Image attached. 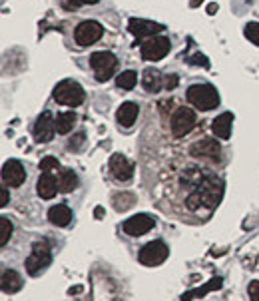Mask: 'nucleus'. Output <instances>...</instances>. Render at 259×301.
Returning a JSON list of instances; mask_svg holds the SVG:
<instances>
[{"mask_svg":"<svg viewBox=\"0 0 259 301\" xmlns=\"http://www.w3.org/2000/svg\"><path fill=\"white\" fill-rule=\"evenodd\" d=\"M187 100L198 110H213L219 106V94L211 84H193L187 88Z\"/></svg>","mask_w":259,"mask_h":301,"instance_id":"f257e3e1","label":"nucleus"},{"mask_svg":"<svg viewBox=\"0 0 259 301\" xmlns=\"http://www.w3.org/2000/svg\"><path fill=\"white\" fill-rule=\"evenodd\" d=\"M52 96L62 106H80L84 102V98H86L84 88L78 82H74V80H62V82H58L56 88H54V92H52Z\"/></svg>","mask_w":259,"mask_h":301,"instance_id":"f03ea898","label":"nucleus"},{"mask_svg":"<svg viewBox=\"0 0 259 301\" xmlns=\"http://www.w3.org/2000/svg\"><path fill=\"white\" fill-rule=\"evenodd\" d=\"M90 66L94 68L96 72V80L98 82H108L114 72H116V66H118V58L112 54V52H94L90 56Z\"/></svg>","mask_w":259,"mask_h":301,"instance_id":"7ed1b4c3","label":"nucleus"},{"mask_svg":"<svg viewBox=\"0 0 259 301\" xmlns=\"http://www.w3.org/2000/svg\"><path fill=\"white\" fill-rule=\"evenodd\" d=\"M50 246L46 242H36L32 246V253L26 259V272L30 275H38L48 263H50Z\"/></svg>","mask_w":259,"mask_h":301,"instance_id":"20e7f679","label":"nucleus"},{"mask_svg":"<svg viewBox=\"0 0 259 301\" xmlns=\"http://www.w3.org/2000/svg\"><path fill=\"white\" fill-rule=\"evenodd\" d=\"M172 44L166 36H150L146 42H142V58L148 62H159L170 52Z\"/></svg>","mask_w":259,"mask_h":301,"instance_id":"39448f33","label":"nucleus"},{"mask_svg":"<svg viewBox=\"0 0 259 301\" xmlns=\"http://www.w3.org/2000/svg\"><path fill=\"white\" fill-rule=\"evenodd\" d=\"M170 255V249L164 242H150L140 249V263L142 265H148V267H154V265H159L168 259Z\"/></svg>","mask_w":259,"mask_h":301,"instance_id":"423d86ee","label":"nucleus"},{"mask_svg":"<svg viewBox=\"0 0 259 301\" xmlns=\"http://www.w3.org/2000/svg\"><path fill=\"white\" fill-rule=\"evenodd\" d=\"M104 34V28L100 22L96 20H84L80 22L74 30V40L78 42V46H90L96 44Z\"/></svg>","mask_w":259,"mask_h":301,"instance_id":"0eeeda50","label":"nucleus"},{"mask_svg":"<svg viewBox=\"0 0 259 301\" xmlns=\"http://www.w3.org/2000/svg\"><path fill=\"white\" fill-rule=\"evenodd\" d=\"M198 190H200V193H202V202H204V206L209 208V210L217 208L219 202H221V197H223V184H221L219 180H215V178L204 180L202 186H200Z\"/></svg>","mask_w":259,"mask_h":301,"instance_id":"6e6552de","label":"nucleus"},{"mask_svg":"<svg viewBox=\"0 0 259 301\" xmlns=\"http://www.w3.org/2000/svg\"><path fill=\"white\" fill-rule=\"evenodd\" d=\"M189 154L196 156V158L209 160V162H219V158H221V146H219L217 140L206 138V140L196 142V144L189 148Z\"/></svg>","mask_w":259,"mask_h":301,"instance_id":"1a4fd4ad","label":"nucleus"},{"mask_svg":"<svg viewBox=\"0 0 259 301\" xmlns=\"http://www.w3.org/2000/svg\"><path fill=\"white\" fill-rule=\"evenodd\" d=\"M193 126H196V114H193V110L191 108H180L176 114H174V118H172V134L176 138H181L185 136V134H189L191 130H193Z\"/></svg>","mask_w":259,"mask_h":301,"instance_id":"9d476101","label":"nucleus"},{"mask_svg":"<svg viewBox=\"0 0 259 301\" xmlns=\"http://www.w3.org/2000/svg\"><path fill=\"white\" fill-rule=\"evenodd\" d=\"M155 221L152 216L148 214H138L134 218H130L124 221V233H128L132 238H140L144 233H148L150 229H154Z\"/></svg>","mask_w":259,"mask_h":301,"instance_id":"9b49d317","label":"nucleus"},{"mask_svg":"<svg viewBox=\"0 0 259 301\" xmlns=\"http://www.w3.org/2000/svg\"><path fill=\"white\" fill-rule=\"evenodd\" d=\"M24 180H26V172L20 162L8 160L6 164L2 165V182H4V186L18 188V186L24 184Z\"/></svg>","mask_w":259,"mask_h":301,"instance_id":"f8f14e48","label":"nucleus"},{"mask_svg":"<svg viewBox=\"0 0 259 301\" xmlns=\"http://www.w3.org/2000/svg\"><path fill=\"white\" fill-rule=\"evenodd\" d=\"M128 30L136 38H150V36L159 34L164 26L157 22H152V20H144V18H130Z\"/></svg>","mask_w":259,"mask_h":301,"instance_id":"ddd939ff","label":"nucleus"},{"mask_svg":"<svg viewBox=\"0 0 259 301\" xmlns=\"http://www.w3.org/2000/svg\"><path fill=\"white\" fill-rule=\"evenodd\" d=\"M56 132V118H52L50 112H44L38 116L36 124H34V136L38 142H50Z\"/></svg>","mask_w":259,"mask_h":301,"instance_id":"4468645a","label":"nucleus"},{"mask_svg":"<svg viewBox=\"0 0 259 301\" xmlns=\"http://www.w3.org/2000/svg\"><path fill=\"white\" fill-rule=\"evenodd\" d=\"M110 172L118 182H128L130 178L134 176V165L130 164L122 154H114L110 158Z\"/></svg>","mask_w":259,"mask_h":301,"instance_id":"2eb2a0df","label":"nucleus"},{"mask_svg":"<svg viewBox=\"0 0 259 301\" xmlns=\"http://www.w3.org/2000/svg\"><path fill=\"white\" fill-rule=\"evenodd\" d=\"M36 192H38V195L42 199H52L56 195V192H60L58 190V182H56V178L52 176L50 172H42L40 174V178L36 182Z\"/></svg>","mask_w":259,"mask_h":301,"instance_id":"dca6fc26","label":"nucleus"},{"mask_svg":"<svg viewBox=\"0 0 259 301\" xmlns=\"http://www.w3.org/2000/svg\"><path fill=\"white\" fill-rule=\"evenodd\" d=\"M232 124H233V114L232 112H223L217 118H213L211 122V132L221 140H228L232 136Z\"/></svg>","mask_w":259,"mask_h":301,"instance_id":"f3484780","label":"nucleus"},{"mask_svg":"<svg viewBox=\"0 0 259 301\" xmlns=\"http://www.w3.org/2000/svg\"><path fill=\"white\" fill-rule=\"evenodd\" d=\"M48 219H50V223L58 225V227H66L72 221V212L68 206L58 204V206H52L48 210Z\"/></svg>","mask_w":259,"mask_h":301,"instance_id":"a211bd4d","label":"nucleus"},{"mask_svg":"<svg viewBox=\"0 0 259 301\" xmlns=\"http://www.w3.org/2000/svg\"><path fill=\"white\" fill-rule=\"evenodd\" d=\"M138 104H134V102H124L118 112H116V120H118V124L120 126H124V128H130L134 122H136V118H138Z\"/></svg>","mask_w":259,"mask_h":301,"instance_id":"6ab92c4d","label":"nucleus"},{"mask_svg":"<svg viewBox=\"0 0 259 301\" xmlns=\"http://www.w3.org/2000/svg\"><path fill=\"white\" fill-rule=\"evenodd\" d=\"M0 287H2L4 293H16V291L22 289V277L14 270H4L2 279H0Z\"/></svg>","mask_w":259,"mask_h":301,"instance_id":"aec40b11","label":"nucleus"},{"mask_svg":"<svg viewBox=\"0 0 259 301\" xmlns=\"http://www.w3.org/2000/svg\"><path fill=\"white\" fill-rule=\"evenodd\" d=\"M78 188V176L74 170H60L58 174V190L62 193H70Z\"/></svg>","mask_w":259,"mask_h":301,"instance_id":"412c9836","label":"nucleus"},{"mask_svg":"<svg viewBox=\"0 0 259 301\" xmlns=\"http://www.w3.org/2000/svg\"><path fill=\"white\" fill-rule=\"evenodd\" d=\"M142 84H144V88L148 90V92H159L161 90V86H164V78H161V74L154 70V68H148V70H144V76H142Z\"/></svg>","mask_w":259,"mask_h":301,"instance_id":"4be33fe9","label":"nucleus"},{"mask_svg":"<svg viewBox=\"0 0 259 301\" xmlns=\"http://www.w3.org/2000/svg\"><path fill=\"white\" fill-rule=\"evenodd\" d=\"M219 287H221V277H213L211 281H207L204 287H198V289H193V291H187V293H183L180 299H181V301L200 299V297H204V295H207L209 291H213V289H219Z\"/></svg>","mask_w":259,"mask_h":301,"instance_id":"5701e85b","label":"nucleus"},{"mask_svg":"<svg viewBox=\"0 0 259 301\" xmlns=\"http://www.w3.org/2000/svg\"><path fill=\"white\" fill-rule=\"evenodd\" d=\"M76 124V114L74 112H62L56 116V132L58 134H68Z\"/></svg>","mask_w":259,"mask_h":301,"instance_id":"b1692460","label":"nucleus"},{"mask_svg":"<svg viewBox=\"0 0 259 301\" xmlns=\"http://www.w3.org/2000/svg\"><path fill=\"white\" fill-rule=\"evenodd\" d=\"M112 202H114L116 212H128L130 208L136 204V195L130 192H118V193H114Z\"/></svg>","mask_w":259,"mask_h":301,"instance_id":"393cba45","label":"nucleus"},{"mask_svg":"<svg viewBox=\"0 0 259 301\" xmlns=\"http://www.w3.org/2000/svg\"><path fill=\"white\" fill-rule=\"evenodd\" d=\"M136 82H138V74L134 70H126V72L118 74V78H116L118 88H122V90H132L136 86Z\"/></svg>","mask_w":259,"mask_h":301,"instance_id":"a878e982","label":"nucleus"},{"mask_svg":"<svg viewBox=\"0 0 259 301\" xmlns=\"http://www.w3.org/2000/svg\"><path fill=\"white\" fill-rule=\"evenodd\" d=\"M10 236H12V223H10L8 218L2 216V218H0V247H4L8 244Z\"/></svg>","mask_w":259,"mask_h":301,"instance_id":"bb28decb","label":"nucleus"},{"mask_svg":"<svg viewBox=\"0 0 259 301\" xmlns=\"http://www.w3.org/2000/svg\"><path fill=\"white\" fill-rule=\"evenodd\" d=\"M243 34H245V38L249 42H253L255 46H259V22H249L245 26V30H243Z\"/></svg>","mask_w":259,"mask_h":301,"instance_id":"cd10ccee","label":"nucleus"},{"mask_svg":"<svg viewBox=\"0 0 259 301\" xmlns=\"http://www.w3.org/2000/svg\"><path fill=\"white\" fill-rule=\"evenodd\" d=\"M38 168H40V172H50V170H58L60 162L54 156H46V158H42V162H40Z\"/></svg>","mask_w":259,"mask_h":301,"instance_id":"c85d7f7f","label":"nucleus"},{"mask_svg":"<svg viewBox=\"0 0 259 301\" xmlns=\"http://www.w3.org/2000/svg\"><path fill=\"white\" fill-rule=\"evenodd\" d=\"M202 204H204V202H202V193H200V190H196L193 193H189V197H187V208H189V210H198Z\"/></svg>","mask_w":259,"mask_h":301,"instance_id":"c756f323","label":"nucleus"},{"mask_svg":"<svg viewBox=\"0 0 259 301\" xmlns=\"http://www.w3.org/2000/svg\"><path fill=\"white\" fill-rule=\"evenodd\" d=\"M189 64H193V66H204V68H209V60H207L204 54H193L189 60H187Z\"/></svg>","mask_w":259,"mask_h":301,"instance_id":"7c9ffc66","label":"nucleus"},{"mask_svg":"<svg viewBox=\"0 0 259 301\" xmlns=\"http://www.w3.org/2000/svg\"><path fill=\"white\" fill-rule=\"evenodd\" d=\"M178 82H180V78H178L176 74H168V76L164 78V88H166V90H174V88L178 86Z\"/></svg>","mask_w":259,"mask_h":301,"instance_id":"2f4dec72","label":"nucleus"},{"mask_svg":"<svg viewBox=\"0 0 259 301\" xmlns=\"http://www.w3.org/2000/svg\"><path fill=\"white\" fill-rule=\"evenodd\" d=\"M249 299L259 301V281H251L249 283Z\"/></svg>","mask_w":259,"mask_h":301,"instance_id":"473e14b6","label":"nucleus"},{"mask_svg":"<svg viewBox=\"0 0 259 301\" xmlns=\"http://www.w3.org/2000/svg\"><path fill=\"white\" fill-rule=\"evenodd\" d=\"M82 144H84V134H82V132H80V134H76V136L70 140V148H72V150H78Z\"/></svg>","mask_w":259,"mask_h":301,"instance_id":"72a5a7b5","label":"nucleus"},{"mask_svg":"<svg viewBox=\"0 0 259 301\" xmlns=\"http://www.w3.org/2000/svg\"><path fill=\"white\" fill-rule=\"evenodd\" d=\"M66 2H68V6L78 8V6H82V4H96L98 0H66Z\"/></svg>","mask_w":259,"mask_h":301,"instance_id":"f704fd0d","label":"nucleus"},{"mask_svg":"<svg viewBox=\"0 0 259 301\" xmlns=\"http://www.w3.org/2000/svg\"><path fill=\"white\" fill-rule=\"evenodd\" d=\"M8 204V192H6V188H0V206L4 208Z\"/></svg>","mask_w":259,"mask_h":301,"instance_id":"c9c22d12","label":"nucleus"},{"mask_svg":"<svg viewBox=\"0 0 259 301\" xmlns=\"http://www.w3.org/2000/svg\"><path fill=\"white\" fill-rule=\"evenodd\" d=\"M215 12H217V4H213V2H211V4L207 6V14H215Z\"/></svg>","mask_w":259,"mask_h":301,"instance_id":"e433bc0d","label":"nucleus"},{"mask_svg":"<svg viewBox=\"0 0 259 301\" xmlns=\"http://www.w3.org/2000/svg\"><path fill=\"white\" fill-rule=\"evenodd\" d=\"M94 216H96V218H98V219H100V218H102V216H104V210H102V208H100V206H98V208L94 210Z\"/></svg>","mask_w":259,"mask_h":301,"instance_id":"4c0bfd02","label":"nucleus"},{"mask_svg":"<svg viewBox=\"0 0 259 301\" xmlns=\"http://www.w3.org/2000/svg\"><path fill=\"white\" fill-rule=\"evenodd\" d=\"M202 2H204V0H189V6H191V8H198Z\"/></svg>","mask_w":259,"mask_h":301,"instance_id":"58836bf2","label":"nucleus"}]
</instances>
